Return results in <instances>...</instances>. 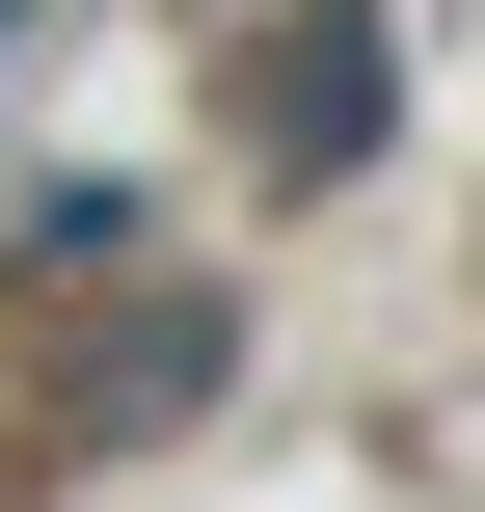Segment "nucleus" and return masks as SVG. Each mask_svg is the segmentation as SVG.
<instances>
[{
  "instance_id": "1",
  "label": "nucleus",
  "mask_w": 485,
  "mask_h": 512,
  "mask_svg": "<svg viewBox=\"0 0 485 512\" xmlns=\"http://www.w3.org/2000/svg\"><path fill=\"white\" fill-rule=\"evenodd\" d=\"M216 351H243V297H135V324H108V378H81V432H189V405H216Z\"/></svg>"
},
{
  "instance_id": "2",
  "label": "nucleus",
  "mask_w": 485,
  "mask_h": 512,
  "mask_svg": "<svg viewBox=\"0 0 485 512\" xmlns=\"http://www.w3.org/2000/svg\"><path fill=\"white\" fill-rule=\"evenodd\" d=\"M270 135L297 162H378V27H270Z\"/></svg>"
}]
</instances>
